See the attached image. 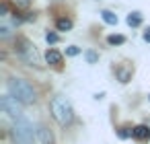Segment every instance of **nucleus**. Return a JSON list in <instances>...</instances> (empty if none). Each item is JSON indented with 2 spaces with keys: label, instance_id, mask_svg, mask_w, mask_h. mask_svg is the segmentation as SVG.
Here are the masks:
<instances>
[{
  "label": "nucleus",
  "instance_id": "nucleus-1",
  "mask_svg": "<svg viewBox=\"0 0 150 144\" xmlns=\"http://www.w3.org/2000/svg\"><path fill=\"white\" fill-rule=\"evenodd\" d=\"M6 89H8V93H11L15 99H19L23 105H33L35 99H37L35 89H33L27 80H23V78H11V80L6 82Z\"/></svg>",
  "mask_w": 150,
  "mask_h": 144
},
{
  "label": "nucleus",
  "instance_id": "nucleus-2",
  "mask_svg": "<svg viewBox=\"0 0 150 144\" xmlns=\"http://www.w3.org/2000/svg\"><path fill=\"white\" fill-rule=\"evenodd\" d=\"M50 109H52V115H54V119L60 123V126H70L72 123V119H74V109H72V105H70V101L66 99V97H54L52 99V103H50Z\"/></svg>",
  "mask_w": 150,
  "mask_h": 144
},
{
  "label": "nucleus",
  "instance_id": "nucleus-3",
  "mask_svg": "<svg viewBox=\"0 0 150 144\" xmlns=\"http://www.w3.org/2000/svg\"><path fill=\"white\" fill-rule=\"evenodd\" d=\"M11 136L15 140V144H33V126L27 117H17L13 128H11Z\"/></svg>",
  "mask_w": 150,
  "mask_h": 144
},
{
  "label": "nucleus",
  "instance_id": "nucleus-4",
  "mask_svg": "<svg viewBox=\"0 0 150 144\" xmlns=\"http://www.w3.org/2000/svg\"><path fill=\"white\" fill-rule=\"evenodd\" d=\"M15 50H17V54H19V56L29 64V66H37V68H41V66H43V64H41V56H39L37 48H35L27 37H19V39H17Z\"/></svg>",
  "mask_w": 150,
  "mask_h": 144
},
{
  "label": "nucleus",
  "instance_id": "nucleus-5",
  "mask_svg": "<svg viewBox=\"0 0 150 144\" xmlns=\"http://www.w3.org/2000/svg\"><path fill=\"white\" fill-rule=\"evenodd\" d=\"M0 107H2V111L6 113V115H11V117H21L23 115V107H21V101L19 99H15L11 93L8 95H2L0 97Z\"/></svg>",
  "mask_w": 150,
  "mask_h": 144
},
{
  "label": "nucleus",
  "instance_id": "nucleus-6",
  "mask_svg": "<svg viewBox=\"0 0 150 144\" xmlns=\"http://www.w3.org/2000/svg\"><path fill=\"white\" fill-rule=\"evenodd\" d=\"M37 138H39L41 144H54V136H52V132H50L43 123L37 126Z\"/></svg>",
  "mask_w": 150,
  "mask_h": 144
},
{
  "label": "nucleus",
  "instance_id": "nucleus-7",
  "mask_svg": "<svg viewBox=\"0 0 150 144\" xmlns=\"http://www.w3.org/2000/svg\"><path fill=\"white\" fill-rule=\"evenodd\" d=\"M62 54L58 52V50H47V54H45V62L47 64H52V66H60L62 64Z\"/></svg>",
  "mask_w": 150,
  "mask_h": 144
},
{
  "label": "nucleus",
  "instance_id": "nucleus-8",
  "mask_svg": "<svg viewBox=\"0 0 150 144\" xmlns=\"http://www.w3.org/2000/svg\"><path fill=\"white\" fill-rule=\"evenodd\" d=\"M132 136H134L136 140H146V138H150V128H146V126H136V128L132 130Z\"/></svg>",
  "mask_w": 150,
  "mask_h": 144
},
{
  "label": "nucleus",
  "instance_id": "nucleus-9",
  "mask_svg": "<svg viewBox=\"0 0 150 144\" xmlns=\"http://www.w3.org/2000/svg\"><path fill=\"white\" fill-rule=\"evenodd\" d=\"M125 21H127V25H129V27H140V25H142V15H140L138 11H134V13H129V15H127V19H125Z\"/></svg>",
  "mask_w": 150,
  "mask_h": 144
},
{
  "label": "nucleus",
  "instance_id": "nucleus-10",
  "mask_svg": "<svg viewBox=\"0 0 150 144\" xmlns=\"http://www.w3.org/2000/svg\"><path fill=\"white\" fill-rule=\"evenodd\" d=\"M101 17H103V21H105L107 25H117V21H119V19H117V15H115V13H111V11H103V13H101Z\"/></svg>",
  "mask_w": 150,
  "mask_h": 144
},
{
  "label": "nucleus",
  "instance_id": "nucleus-11",
  "mask_svg": "<svg viewBox=\"0 0 150 144\" xmlns=\"http://www.w3.org/2000/svg\"><path fill=\"white\" fill-rule=\"evenodd\" d=\"M56 27H58V31H70V29H72V21L66 19V17H64V19H58V21H56Z\"/></svg>",
  "mask_w": 150,
  "mask_h": 144
},
{
  "label": "nucleus",
  "instance_id": "nucleus-12",
  "mask_svg": "<svg viewBox=\"0 0 150 144\" xmlns=\"http://www.w3.org/2000/svg\"><path fill=\"white\" fill-rule=\"evenodd\" d=\"M115 72H117L119 82H127V80H129V76H132V68H117Z\"/></svg>",
  "mask_w": 150,
  "mask_h": 144
},
{
  "label": "nucleus",
  "instance_id": "nucleus-13",
  "mask_svg": "<svg viewBox=\"0 0 150 144\" xmlns=\"http://www.w3.org/2000/svg\"><path fill=\"white\" fill-rule=\"evenodd\" d=\"M13 35V25H8L6 21H2V25H0V37L2 39H8Z\"/></svg>",
  "mask_w": 150,
  "mask_h": 144
},
{
  "label": "nucleus",
  "instance_id": "nucleus-14",
  "mask_svg": "<svg viewBox=\"0 0 150 144\" xmlns=\"http://www.w3.org/2000/svg\"><path fill=\"white\" fill-rule=\"evenodd\" d=\"M107 43L109 45H121V43H125V37L123 35H109L107 37Z\"/></svg>",
  "mask_w": 150,
  "mask_h": 144
},
{
  "label": "nucleus",
  "instance_id": "nucleus-15",
  "mask_svg": "<svg viewBox=\"0 0 150 144\" xmlns=\"http://www.w3.org/2000/svg\"><path fill=\"white\" fill-rule=\"evenodd\" d=\"M84 58H86L88 64H97V62H99V54L93 52V50H86V52H84Z\"/></svg>",
  "mask_w": 150,
  "mask_h": 144
},
{
  "label": "nucleus",
  "instance_id": "nucleus-16",
  "mask_svg": "<svg viewBox=\"0 0 150 144\" xmlns=\"http://www.w3.org/2000/svg\"><path fill=\"white\" fill-rule=\"evenodd\" d=\"M13 2H15L19 9H29V6H31V0H13Z\"/></svg>",
  "mask_w": 150,
  "mask_h": 144
},
{
  "label": "nucleus",
  "instance_id": "nucleus-17",
  "mask_svg": "<svg viewBox=\"0 0 150 144\" xmlns=\"http://www.w3.org/2000/svg\"><path fill=\"white\" fill-rule=\"evenodd\" d=\"M58 39H60V37H58L56 33H45V41H47V43H58Z\"/></svg>",
  "mask_w": 150,
  "mask_h": 144
},
{
  "label": "nucleus",
  "instance_id": "nucleus-18",
  "mask_svg": "<svg viewBox=\"0 0 150 144\" xmlns=\"http://www.w3.org/2000/svg\"><path fill=\"white\" fill-rule=\"evenodd\" d=\"M78 54H80V48H76V45H70L66 50V56H78Z\"/></svg>",
  "mask_w": 150,
  "mask_h": 144
},
{
  "label": "nucleus",
  "instance_id": "nucleus-19",
  "mask_svg": "<svg viewBox=\"0 0 150 144\" xmlns=\"http://www.w3.org/2000/svg\"><path fill=\"white\" fill-rule=\"evenodd\" d=\"M129 134H132V132H127V128H119V132H117V136H119V138H127Z\"/></svg>",
  "mask_w": 150,
  "mask_h": 144
},
{
  "label": "nucleus",
  "instance_id": "nucleus-20",
  "mask_svg": "<svg viewBox=\"0 0 150 144\" xmlns=\"http://www.w3.org/2000/svg\"><path fill=\"white\" fill-rule=\"evenodd\" d=\"M144 39H146V41H150V27L146 29V33H144Z\"/></svg>",
  "mask_w": 150,
  "mask_h": 144
}]
</instances>
